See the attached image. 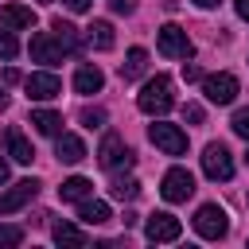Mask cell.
<instances>
[{
	"instance_id": "25",
	"label": "cell",
	"mask_w": 249,
	"mask_h": 249,
	"mask_svg": "<svg viewBox=\"0 0 249 249\" xmlns=\"http://www.w3.org/2000/svg\"><path fill=\"white\" fill-rule=\"evenodd\" d=\"M19 54V43H16V35L8 31V27H0V58H16Z\"/></svg>"
},
{
	"instance_id": "7",
	"label": "cell",
	"mask_w": 249,
	"mask_h": 249,
	"mask_svg": "<svg viewBox=\"0 0 249 249\" xmlns=\"http://www.w3.org/2000/svg\"><path fill=\"white\" fill-rule=\"evenodd\" d=\"M156 47H160V54H167V58H191V39H187V31L183 27H175V23H167V27H160V35H156Z\"/></svg>"
},
{
	"instance_id": "1",
	"label": "cell",
	"mask_w": 249,
	"mask_h": 249,
	"mask_svg": "<svg viewBox=\"0 0 249 249\" xmlns=\"http://www.w3.org/2000/svg\"><path fill=\"white\" fill-rule=\"evenodd\" d=\"M136 105H140V113H148V117H163V113L175 105L171 78H167V74L148 78V82H144V89H140V97H136Z\"/></svg>"
},
{
	"instance_id": "33",
	"label": "cell",
	"mask_w": 249,
	"mask_h": 249,
	"mask_svg": "<svg viewBox=\"0 0 249 249\" xmlns=\"http://www.w3.org/2000/svg\"><path fill=\"white\" fill-rule=\"evenodd\" d=\"M66 8H70V12H86V8H89V0H66Z\"/></svg>"
},
{
	"instance_id": "36",
	"label": "cell",
	"mask_w": 249,
	"mask_h": 249,
	"mask_svg": "<svg viewBox=\"0 0 249 249\" xmlns=\"http://www.w3.org/2000/svg\"><path fill=\"white\" fill-rule=\"evenodd\" d=\"M195 4H198V8H214L218 0H195Z\"/></svg>"
},
{
	"instance_id": "10",
	"label": "cell",
	"mask_w": 249,
	"mask_h": 249,
	"mask_svg": "<svg viewBox=\"0 0 249 249\" xmlns=\"http://www.w3.org/2000/svg\"><path fill=\"white\" fill-rule=\"evenodd\" d=\"M35 195H39V183H35V179H19L16 187H8V191L0 195V214H16V210L27 206Z\"/></svg>"
},
{
	"instance_id": "38",
	"label": "cell",
	"mask_w": 249,
	"mask_h": 249,
	"mask_svg": "<svg viewBox=\"0 0 249 249\" xmlns=\"http://www.w3.org/2000/svg\"><path fill=\"white\" fill-rule=\"evenodd\" d=\"M39 4H51V0H39Z\"/></svg>"
},
{
	"instance_id": "15",
	"label": "cell",
	"mask_w": 249,
	"mask_h": 249,
	"mask_svg": "<svg viewBox=\"0 0 249 249\" xmlns=\"http://www.w3.org/2000/svg\"><path fill=\"white\" fill-rule=\"evenodd\" d=\"M54 156H58L62 163H82V160H86V144H82L78 136H70V132H58Z\"/></svg>"
},
{
	"instance_id": "32",
	"label": "cell",
	"mask_w": 249,
	"mask_h": 249,
	"mask_svg": "<svg viewBox=\"0 0 249 249\" xmlns=\"http://www.w3.org/2000/svg\"><path fill=\"white\" fill-rule=\"evenodd\" d=\"M233 8H237V16L249 23V0H233Z\"/></svg>"
},
{
	"instance_id": "12",
	"label": "cell",
	"mask_w": 249,
	"mask_h": 249,
	"mask_svg": "<svg viewBox=\"0 0 249 249\" xmlns=\"http://www.w3.org/2000/svg\"><path fill=\"white\" fill-rule=\"evenodd\" d=\"M179 233H183L179 218H175V214H163V210H160V214H152V218H148V226H144V237H148V241H175Z\"/></svg>"
},
{
	"instance_id": "28",
	"label": "cell",
	"mask_w": 249,
	"mask_h": 249,
	"mask_svg": "<svg viewBox=\"0 0 249 249\" xmlns=\"http://www.w3.org/2000/svg\"><path fill=\"white\" fill-rule=\"evenodd\" d=\"M230 124H233V132H237V136H245V140H249V109H237Z\"/></svg>"
},
{
	"instance_id": "19",
	"label": "cell",
	"mask_w": 249,
	"mask_h": 249,
	"mask_svg": "<svg viewBox=\"0 0 249 249\" xmlns=\"http://www.w3.org/2000/svg\"><path fill=\"white\" fill-rule=\"evenodd\" d=\"M144 70H148V51H144V47H132V51L124 54V62H121V78L132 82V78H140Z\"/></svg>"
},
{
	"instance_id": "22",
	"label": "cell",
	"mask_w": 249,
	"mask_h": 249,
	"mask_svg": "<svg viewBox=\"0 0 249 249\" xmlns=\"http://www.w3.org/2000/svg\"><path fill=\"white\" fill-rule=\"evenodd\" d=\"M31 124H35L43 136H58V132H62V117H58L54 109H35V113H31Z\"/></svg>"
},
{
	"instance_id": "16",
	"label": "cell",
	"mask_w": 249,
	"mask_h": 249,
	"mask_svg": "<svg viewBox=\"0 0 249 249\" xmlns=\"http://www.w3.org/2000/svg\"><path fill=\"white\" fill-rule=\"evenodd\" d=\"M86 43L89 47H97V51H113V23L109 19H93L89 27H86Z\"/></svg>"
},
{
	"instance_id": "30",
	"label": "cell",
	"mask_w": 249,
	"mask_h": 249,
	"mask_svg": "<svg viewBox=\"0 0 249 249\" xmlns=\"http://www.w3.org/2000/svg\"><path fill=\"white\" fill-rule=\"evenodd\" d=\"M109 8H113L117 16H128V12L136 8V0H109Z\"/></svg>"
},
{
	"instance_id": "9",
	"label": "cell",
	"mask_w": 249,
	"mask_h": 249,
	"mask_svg": "<svg viewBox=\"0 0 249 249\" xmlns=\"http://www.w3.org/2000/svg\"><path fill=\"white\" fill-rule=\"evenodd\" d=\"M23 89H27V97H31V101H51V97H58V93H62V82H58V74L39 70V74H31V78L23 82Z\"/></svg>"
},
{
	"instance_id": "23",
	"label": "cell",
	"mask_w": 249,
	"mask_h": 249,
	"mask_svg": "<svg viewBox=\"0 0 249 249\" xmlns=\"http://www.w3.org/2000/svg\"><path fill=\"white\" fill-rule=\"evenodd\" d=\"M51 233H54V241H58V245H78V249H82V245L89 241V237H86L78 226H70V222H54V230H51Z\"/></svg>"
},
{
	"instance_id": "4",
	"label": "cell",
	"mask_w": 249,
	"mask_h": 249,
	"mask_svg": "<svg viewBox=\"0 0 249 249\" xmlns=\"http://www.w3.org/2000/svg\"><path fill=\"white\" fill-rule=\"evenodd\" d=\"M195 230H198V237L218 241V237H226L230 218H226V210H222L218 202H206V206H198V214H195Z\"/></svg>"
},
{
	"instance_id": "6",
	"label": "cell",
	"mask_w": 249,
	"mask_h": 249,
	"mask_svg": "<svg viewBox=\"0 0 249 249\" xmlns=\"http://www.w3.org/2000/svg\"><path fill=\"white\" fill-rule=\"evenodd\" d=\"M160 195H163L167 202H187V198L195 195V175H191L187 167H171V171L163 175V183H160Z\"/></svg>"
},
{
	"instance_id": "26",
	"label": "cell",
	"mask_w": 249,
	"mask_h": 249,
	"mask_svg": "<svg viewBox=\"0 0 249 249\" xmlns=\"http://www.w3.org/2000/svg\"><path fill=\"white\" fill-rule=\"evenodd\" d=\"M19 241H23V230H19V226H0V245H4V249L19 245Z\"/></svg>"
},
{
	"instance_id": "31",
	"label": "cell",
	"mask_w": 249,
	"mask_h": 249,
	"mask_svg": "<svg viewBox=\"0 0 249 249\" xmlns=\"http://www.w3.org/2000/svg\"><path fill=\"white\" fill-rule=\"evenodd\" d=\"M183 78H187V82H202V70H198V66H183Z\"/></svg>"
},
{
	"instance_id": "14",
	"label": "cell",
	"mask_w": 249,
	"mask_h": 249,
	"mask_svg": "<svg viewBox=\"0 0 249 249\" xmlns=\"http://www.w3.org/2000/svg\"><path fill=\"white\" fill-rule=\"evenodd\" d=\"M0 27H8V31L35 27V12L23 8V4H4V8H0Z\"/></svg>"
},
{
	"instance_id": "29",
	"label": "cell",
	"mask_w": 249,
	"mask_h": 249,
	"mask_svg": "<svg viewBox=\"0 0 249 249\" xmlns=\"http://www.w3.org/2000/svg\"><path fill=\"white\" fill-rule=\"evenodd\" d=\"M202 117H206V113H202V105H195V101H187V105H183V121L202 124Z\"/></svg>"
},
{
	"instance_id": "34",
	"label": "cell",
	"mask_w": 249,
	"mask_h": 249,
	"mask_svg": "<svg viewBox=\"0 0 249 249\" xmlns=\"http://www.w3.org/2000/svg\"><path fill=\"white\" fill-rule=\"evenodd\" d=\"M8 179V160H0V183Z\"/></svg>"
},
{
	"instance_id": "35",
	"label": "cell",
	"mask_w": 249,
	"mask_h": 249,
	"mask_svg": "<svg viewBox=\"0 0 249 249\" xmlns=\"http://www.w3.org/2000/svg\"><path fill=\"white\" fill-rule=\"evenodd\" d=\"M4 109H8V93L0 89V113H4Z\"/></svg>"
},
{
	"instance_id": "24",
	"label": "cell",
	"mask_w": 249,
	"mask_h": 249,
	"mask_svg": "<svg viewBox=\"0 0 249 249\" xmlns=\"http://www.w3.org/2000/svg\"><path fill=\"white\" fill-rule=\"evenodd\" d=\"M109 195L121 198V202H128V198L140 195V183H136V179H113V183H109Z\"/></svg>"
},
{
	"instance_id": "5",
	"label": "cell",
	"mask_w": 249,
	"mask_h": 249,
	"mask_svg": "<svg viewBox=\"0 0 249 249\" xmlns=\"http://www.w3.org/2000/svg\"><path fill=\"white\" fill-rule=\"evenodd\" d=\"M148 140H152L160 152H167V156H183V152H187V132L175 128V124H163V121H156V124L148 128Z\"/></svg>"
},
{
	"instance_id": "37",
	"label": "cell",
	"mask_w": 249,
	"mask_h": 249,
	"mask_svg": "<svg viewBox=\"0 0 249 249\" xmlns=\"http://www.w3.org/2000/svg\"><path fill=\"white\" fill-rule=\"evenodd\" d=\"M245 163H249V152H245Z\"/></svg>"
},
{
	"instance_id": "18",
	"label": "cell",
	"mask_w": 249,
	"mask_h": 249,
	"mask_svg": "<svg viewBox=\"0 0 249 249\" xmlns=\"http://www.w3.org/2000/svg\"><path fill=\"white\" fill-rule=\"evenodd\" d=\"M78 218H82L86 226H105L113 214H109V202H101V198H82V206H78Z\"/></svg>"
},
{
	"instance_id": "21",
	"label": "cell",
	"mask_w": 249,
	"mask_h": 249,
	"mask_svg": "<svg viewBox=\"0 0 249 249\" xmlns=\"http://www.w3.org/2000/svg\"><path fill=\"white\" fill-rule=\"evenodd\" d=\"M51 31H54V39L62 43V51H66V54H78L82 39H78V27H74V23H66V19H54V23H51Z\"/></svg>"
},
{
	"instance_id": "2",
	"label": "cell",
	"mask_w": 249,
	"mask_h": 249,
	"mask_svg": "<svg viewBox=\"0 0 249 249\" xmlns=\"http://www.w3.org/2000/svg\"><path fill=\"white\" fill-rule=\"evenodd\" d=\"M132 148L117 136V132H105V140H101V148H97V163L105 167V171H121V167H132Z\"/></svg>"
},
{
	"instance_id": "8",
	"label": "cell",
	"mask_w": 249,
	"mask_h": 249,
	"mask_svg": "<svg viewBox=\"0 0 249 249\" xmlns=\"http://www.w3.org/2000/svg\"><path fill=\"white\" fill-rule=\"evenodd\" d=\"M202 93H206V101H214V105H230L233 97H237V78L233 74H210V78H202Z\"/></svg>"
},
{
	"instance_id": "17",
	"label": "cell",
	"mask_w": 249,
	"mask_h": 249,
	"mask_svg": "<svg viewBox=\"0 0 249 249\" xmlns=\"http://www.w3.org/2000/svg\"><path fill=\"white\" fill-rule=\"evenodd\" d=\"M93 195V183L86 179V175H70L62 187H58V198L62 202H82V198H89Z\"/></svg>"
},
{
	"instance_id": "27",
	"label": "cell",
	"mask_w": 249,
	"mask_h": 249,
	"mask_svg": "<svg viewBox=\"0 0 249 249\" xmlns=\"http://www.w3.org/2000/svg\"><path fill=\"white\" fill-rule=\"evenodd\" d=\"M82 124L86 128H101L105 124V109H82Z\"/></svg>"
},
{
	"instance_id": "20",
	"label": "cell",
	"mask_w": 249,
	"mask_h": 249,
	"mask_svg": "<svg viewBox=\"0 0 249 249\" xmlns=\"http://www.w3.org/2000/svg\"><path fill=\"white\" fill-rule=\"evenodd\" d=\"M101 86H105V74L97 66H78V74H74V89L78 93H97Z\"/></svg>"
},
{
	"instance_id": "13",
	"label": "cell",
	"mask_w": 249,
	"mask_h": 249,
	"mask_svg": "<svg viewBox=\"0 0 249 249\" xmlns=\"http://www.w3.org/2000/svg\"><path fill=\"white\" fill-rule=\"evenodd\" d=\"M4 148H8V156H12L16 163H31V160H35V148L27 144V136H23L19 128H4Z\"/></svg>"
},
{
	"instance_id": "11",
	"label": "cell",
	"mask_w": 249,
	"mask_h": 249,
	"mask_svg": "<svg viewBox=\"0 0 249 249\" xmlns=\"http://www.w3.org/2000/svg\"><path fill=\"white\" fill-rule=\"evenodd\" d=\"M62 43L54 39V35H47V31H35L31 35V58L35 62H43V66H54V62H62Z\"/></svg>"
},
{
	"instance_id": "3",
	"label": "cell",
	"mask_w": 249,
	"mask_h": 249,
	"mask_svg": "<svg viewBox=\"0 0 249 249\" xmlns=\"http://www.w3.org/2000/svg\"><path fill=\"white\" fill-rule=\"evenodd\" d=\"M202 171H206V179H214V183H226V179H233V156H230V148L226 144H206L202 148Z\"/></svg>"
}]
</instances>
